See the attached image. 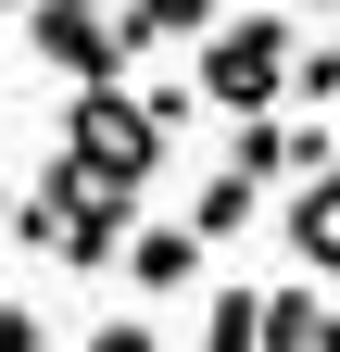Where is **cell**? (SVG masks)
Segmentation results:
<instances>
[{"label": "cell", "mask_w": 340, "mask_h": 352, "mask_svg": "<svg viewBox=\"0 0 340 352\" xmlns=\"http://www.w3.org/2000/svg\"><path fill=\"white\" fill-rule=\"evenodd\" d=\"M63 164H89L101 189H151V176H164V126L139 113V88H126V76L63 88Z\"/></svg>", "instance_id": "1"}, {"label": "cell", "mask_w": 340, "mask_h": 352, "mask_svg": "<svg viewBox=\"0 0 340 352\" xmlns=\"http://www.w3.org/2000/svg\"><path fill=\"white\" fill-rule=\"evenodd\" d=\"M290 13L277 0H252V13H215V38H202V101L215 113H277L290 101Z\"/></svg>", "instance_id": "2"}, {"label": "cell", "mask_w": 340, "mask_h": 352, "mask_svg": "<svg viewBox=\"0 0 340 352\" xmlns=\"http://www.w3.org/2000/svg\"><path fill=\"white\" fill-rule=\"evenodd\" d=\"M25 51L89 88V76H126V63H139V25L101 13V0H25Z\"/></svg>", "instance_id": "3"}, {"label": "cell", "mask_w": 340, "mask_h": 352, "mask_svg": "<svg viewBox=\"0 0 340 352\" xmlns=\"http://www.w3.org/2000/svg\"><path fill=\"white\" fill-rule=\"evenodd\" d=\"M114 264H126V289H139V302H177V289H202V277H215V239H202L189 214H177V227H164V214H139Z\"/></svg>", "instance_id": "4"}, {"label": "cell", "mask_w": 340, "mask_h": 352, "mask_svg": "<svg viewBox=\"0 0 340 352\" xmlns=\"http://www.w3.org/2000/svg\"><path fill=\"white\" fill-rule=\"evenodd\" d=\"M277 239H290V264H303V277H340V164L277 189Z\"/></svg>", "instance_id": "5"}, {"label": "cell", "mask_w": 340, "mask_h": 352, "mask_svg": "<svg viewBox=\"0 0 340 352\" xmlns=\"http://www.w3.org/2000/svg\"><path fill=\"white\" fill-rule=\"evenodd\" d=\"M265 352H340L328 277H277V289H265Z\"/></svg>", "instance_id": "6"}, {"label": "cell", "mask_w": 340, "mask_h": 352, "mask_svg": "<svg viewBox=\"0 0 340 352\" xmlns=\"http://www.w3.org/2000/svg\"><path fill=\"white\" fill-rule=\"evenodd\" d=\"M252 214H265V176H240V164H227V176H202V189H189V227H202V239H240Z\"/></svg>", "instance_id": "7"}, {"label": "cell", "mask_w": 340, "mask_h": 352, "mask_svg": "<svg viewBox=\"0 0 340 352\" xmlns=\"http://www.w3.org/2000/svg\"><path fill=\"white\" fill-rule=\"evenodd\" d=\"M202 352H265V289L227 277L215 302H202Z\"/></svg>", "instance_id": "8"}, {"label": "cell", "mask_w": 340, "mask_h": 352, "mask_svg": "<svg viewBox=\"0 0 340 352\" xmlns=\"http://www.w3.org/2000/svg\"><path fill=\"white\" fill-rule=\"evenodd\" d=\"M114 13L139 25V51H151V38H215V13H227V0H114Z\"/></svg>", "instance_id": "9"}, {"label": "cell", "mask_w": 340, "mask_h": 352, "mask_svg": "<svg viewBox=\"0 0 340 352\" xmlns=\"http://www.w3.org/2000/svg\"><path fill=\"white\" fill-rule=\"evenodd\" d=\"M290 101H303V113H340V38L290 51Z\"/></svg>", "instance_id": "10"}, {"label": "cell", "mask_w": 340, "mask_h": 352, "mask_svg": "<svg viewBox=\"0 0 340 352\" xmlns=\"http://www.w3.org/2000/svg\"><path fill=\"white\" fill-rule=\"evenodd\" d=\"M328 164H340L328 113H290V126H277V176H328Z\"/></svg>", "instance_id": "11"}, {"label": "cell", "mask_w": 340, "mask_h": 352, "mask_svg": "<svg viewBox=\"0 0 340 352\" xmlns=\"http://www.w3.org/2000/svg\"><path fill=\"white\" fill-rule=\"evenodd\" d=\"M0 352H51V315L38 302H0Z\"/></svg>", "instance_id": "12"}, {"label": "cell", "mask_w": 340, "mask_h": 352, "mask_svg": "<svg viewBox=\"0 0 340 352\" xmlns=\"http://www.w3.org/2000/svg\"><path fill=\"white\" fill-rule=\"evenodd\" d=\"M76 352H164V340H151L139 315H114V327H89V340H76Z\"/></svg>", "instance_id": "13"}, {"label": "cell", "mask_w": 340, "mask_h": 352, "mask_svg": "<svg viewBox=\"0 0 340 352\" xmlns=\"http://www.w3.org/2000/svg\"><path fill=\"white\" fill-rule=\"evenodd\" d=\"M13 201H25V189H13V176H0V239H13Z\"/></svg>", "instance_id": "14"}, {"label": "cell", "mask_w": 340, "mask_h": 352, "mask_svg": "<svg viewBox=\"0 0 340 352\" xmlns=\"http://www.w3.org/2000/svg\"><path fill=\"white\" fill-rule=\"evenodd\" d=\"M0 25H25V0H0Z\"/></svg>", "instance_id": "15"}, {"label": "cell", "mask_w": 340, "mask_h": 352, "mask_svg": "<svg viewBox=\"0 0 340 352\" xmlns=\"http://www.w3.org/2000/svg\"><path fill=\"white\" fill-rule=\"evenodd\" d=\"M328 139H340V126H328Z\"/></svg>", "instance_id": "16"}]
</instances>
